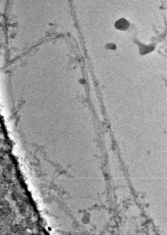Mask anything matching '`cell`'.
Returning <instances> with one entry per match:
<instances>
[{"label": "cell", "mask_w": 167, "mask_h": 235, "mask_svg": "<svg viewBox=\"0 0 167 235\" xmlns=\"http://www.w3.org/2000/svg\"><path fill=\"white\" fill-rule=\"evenodd\" d=\"M107 48L110 50H115L116 49V47L114 44L110 43V44H107Z\"/></svg>", "instance_id": "cell-2"}, {"label": "cell", "mask_w": 167, "mask_h": 235, "mask_svg": "<svg viewBox=\"0 0 167 235\" xmlns=\"http://www.w3.org/2000/svg\"><path fill=\"white\" fill-rule=\"evenodd\" d=\"M115 27L120 31H125L129 28L130 24L129 22L124 18L119 19L114 24Z\"/></svg>", "instance_id": "cell-1"}]
</instances>
